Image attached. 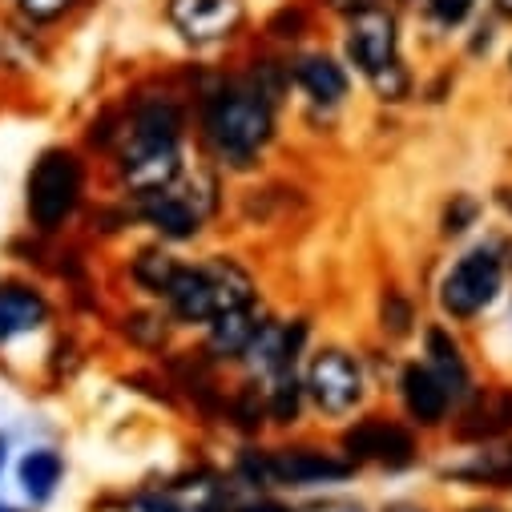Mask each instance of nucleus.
I'll list each match as a JSON object with an SVG mask.
<instances>
[{
    "instance_id": "f257e3e1",
    "label": "nucleus",
    "mask_w": 512,
    "mask_h": 512,
    "mask_svg": "<svg viewBox=\"0 0 512 512\" xmlns=\"http://www.w3.org/2000/svg\"><path fill=\"white\" fill-rule=\"evenodd\" d=\"M202 134L218 158L246 166L275 134V105L242 77H218L202 89Z\"/></svg>"
},
{
    "instance_id": "f03ea898",
    "label": "nucleus",
    "mask_w": 512,
    "mask_h": 512,
    "mask_svg": "<svg viewBox=\"0 0 512 512\" xmlns=\"http://www.w3.org/2000/svg\"><path fill=\"white\" fill-rule=\"evenodd\" d=\"M250 291L254 287H250V279H246V271L238 263L214 259L206 267H178V275L166 287V303L186 323H210L222 311L246 307Z\"/></svg>"
},
{
    "instance_id": "7ed1b4c3",
    "label": "nucleus",
    "mask_w": 512,
    "mask_h": 512,
    "mask_svg": "<svg viewBox=\"0 0 512 512\" xmlns=\"http://www.w3.org/2000/svg\"><path fill=\"white\" fill-rule=\"evenodd\" d=\"M250 21L246 0H166V25L190 49H218L242 37Z\"/></svg>"
},
{
    "instance_id": "20e7f679",
    "label": "nucleus",
    "mask_w": 512,
    "mask_h": 512,
    "mask_svg": "<svg viewBox=\"0 0 512 512\" xmlns=\"http://www.w3.org/2000/svg\"><path fill=\"white\" fill-rule=\"evenodd\" d=\"M339 25H343V61L363 81L371 73H379L383 65H392V61L404 57L400 53V13L388 5V0L375 5V9H363V13L347 17V21H339Z\"/></svg>"
},
{
    "instance_id": "39448f33",
    "label": "nucleus",
    "mask_w": 512,
    "mask_h": 512,
    "mask_svg": "<svg viewBox=\"0 0 512 512\" xmlns=\"http://www.w3.org/2000/svg\"><path fill=\"white\" fill-rule=\"evenodd\" d=\"M81 198V162L73 150H45L29 174V214L41 230H57Z\"/></svg>"
},
{
    "instance_id": "423d86ee",
    "label": "nucleus",
    "mask_w": 512,
    "mask_h": 512,
    "mask_svg": "<svg viewBox=\"0 0 512 512\" xmlns=\"http://www.w3.org/2000/svg\"><path fill=\"white\" fill-rule=\"evenodd\" d=\"M500 279H504V267H500V259H496V250L476 246V250H468L464 259L444 275L440 303H444L448 315L472 319V315H480V311L496 299Z\"/></svg>"
},
{
    "instance_id": "0eeeda50",
    "label": "nucleus",
    "mask_w": 512,
    "mask_h": 512,
    "mask_svg": "<svg viewBox=\"0 0 512 512\" xmlns=\"http://www.w3.org/2000/svg\"><path fill=\"white\" fill-rule=\"evenodd\" d=\"M210 206H214V186L206 178H194L186 186L174 182V186H166L158 194H146L142 218L154 230H162L166 238H190V234H198V226L210 214Z\"/></svg>"
},
{
    "instance_id": "6e6552de",
    "label": "nucleus",
    "mask_w": 512,
    "mask_h": 512,
    "mask_svg": "<svg viewBox=\"0 0 512 512\" xmlns=\"http://www.w3.org/2000/svg\"><path fill=\"white\" fill-rule=\"evenodd\" d=\"M242 472H250L263 484L267 480L271 484H327V480H343L351 472V464L323 456V452H311V448H291V452H271V456L250 452L242 460Z\"/></svg>"
},
{
    "instance_id": "1a4fd4ad",
    "label": "nucleus",
    "mask_w": 512,
    "mask_h": 512,
    "mask_svg": "<svg viewBox=\"0 0 512 512\" xmlns=\"http://www.w3.org/2000/svg\"><path fill=\"white\" fill-rule=\"evenodd\" d=\"M307 392H311V400L323 408V412H331V416H343V412H351L355 404H359V396H363V371H359V363L347 355V351H323V355H315V363H311V371H307Z\"/></svg>"
},
{
    "instance_id": "9d476101",
    "label": "nucleus",
    "mask_w": 512,
    "mask_h": 512,
    "mask_svg": "<svg viewBox=\"0 0 512 512\" xmlns=\"http://www.w3.org/2000/svg\"><path fill=\"white\" fill-rule=\"evenodd\" d=\"M291 85L319 109H335L351 93V69L327 49H299L291 57Z\"/></svg>"
},
{
    "instance_id": "9b49d317",
    "label": "nucleus",
    "mask_w": 512,
    "mask_h": 512,
    "mask_svg": "<svg viewBox=\"0 0 512 512\" xmlns=\"http://www.w3.org/2000/svg\"><path fill=\"white\" fill-rule=\"evenodd\" d=\"M343 448L355 460H375L383 468H408L416 456V444L404 428L396 424H383V420H363L359 428H351L343 436Z\"/></svg>"
},
{
    "instance_id": "f8f14e48",
    "label": "nucleus",
    "mask_w": 512,
    "mask_h": 512,
    "mask_svg": "<svg viewBox=\"0 0 512 512\" xmlns=\"http://www.w3.org/2000/svg\"><path fill=\"white\" fill-rule=\"evenodd\" d=\"M400 388H404V404H408V412H412V420L416 424H440L444 416H448V388L440 383V375L432 371V367H420V363H412L408 371H404V379H400Z\"/></svg>"
},
{
    "instance_id": "ddd939ff",
    "label": "nucleus",
    "mask_w": 512,
    "mask_h": 512,
    "mask_svg": "<svg viewBox=\"0 0 512 512\" xmlns=\"http://www.w3.org/2000/svg\"><path fill=\"white\" fill-rule=\"evenodd\" d=\"M259 331H263V319L250 303L234 307V311H222L218 319H210V351L222 355V359H242Z\"/></svg>"
},
{
    "instance_id": "4468645a",
    "label": "nucleus",
    "mask_w": 512,
    "mask_h": 512,
    "mask_svg": "<svg viewBox=\"0 0 512 512\" xmlns=\"http://www.w3.org/2000/svg\"><path fill=\"white\" fill-rule=\"evenodd\" d=\"M146 504L158 508V512H222V484L210 480V476L178 480V484H166Z\"/></svg>"
},
{
    "instance_id": "2eb2a0df",
    "label": "nucleus",
    "mask_w": 512,
    "mask_h": 512,
    "mask_svg": "<svg viewBox=\"0 0 512 512\" xmlns=\"http://www.w3.org/2000/svg\"><path fill=\"white\" fill-rule=\"evenodd\" d=\"M49 307L37 291L25 287H0V343H9L25 331H37L45 323Z\"/></svg>"
},
{
    "instance_id": "dca6fc26",
    "label": "nucleus",
    "mask_w": 512,
    "mask_h": 512,
    "mask_svg": "<svg viewBox=\"0 0 512 512\" xmlns=\"http://www.w3.org/2000/svg\"><path fill=\"white\" fill-rule=\"evenodd\" d=\"M311 33H315V5L311 0H283V5L271 9V17L263 21V37L271 45H283V49H299Z\"/></svg>"
},
{
    "instance_id": "f3484780",
    "label": "nucleus",
    "mask_w": 512,
    "mask_h": 512,
    "mask_svg": "<svg viewBox=\"0 0 512 512\" xmlns=\"http://www.w3.org/2000/svg\"><path fill=\"white\" fill-rule=\"evenodd\" d=\"M242 81L259 93L267 105H279L295 85H291V61H283V57H275V53H259L250 65H246V73H242Z\"/></svg>"
},
{
    "instance_id": "a211bd4d",
    "label": "nucleus",
    "mask_w": 512,
    "mask_h": 512,
    "mask_svg": "<svg viewBox=\"0 0 512 512\" xmlns=\"http://www.w3.org/2000/svg\"><path fill=\"white\" fill-rule=\"evenodd\" d=\"M512 428V392H492L484 396L460 424V436L468 440H484V436H496V432H508Z\"/></svg>"
},
{
    "instance_id": "6ab92c4d",
    "label": "nucleus",
    "mask_w": 512,
    "mask_h": 512,
    "mask_svg": "<svg viewBox=\"0 0 512 512\" xmlns=\"http://www.w3.org/2000/svg\"><path fill=\"white\" fill-rule=\"evenodd\" d=\"M428 355H432V371L440 375V383L448 388V396H464L468 392V367L460 359V347L452 343V335H444L440 327L428 331Z\"/></svg>"
},
{
    "instance_id": "aec40b11",
    "label": "nucleus",
    "mask_w": 512,
    "mask_h": 512,
    "mask_svg": "<svg viewBox=\"0 0 512 512\" xmlns=\"http://www.w3.org/2000/svg\"><path fill=\"white\" fill-rule=\"evenodd\" d=\"M480 5H484V0H420L424 21L432 25V33H444V37L468 29L476 21Z\"/></svg>"
},
{
    "instance_id": "412c9836",
    "label": "nucleus",
    "mask_w": 512,
    "mask_h": 512,
    "mask_svg": "<svg viewBox=\"0 0 512 512\" xmlns=\"http://www.w3.org/2000/svg\"><path fill=\"white\" fill-rule=\"evenodd\" d=\"M57 480H61V456H57V452L41 448V452H29V456H25V464H21V484H25V492H29L33 500H49L53 488H57Z\"/></svg>"
},
{
    "instance_id": "4be33fe9",
    "label": "nucleus",
    "mask_w": 512,
    "mask_h": 512,
    "mask_svg": "<svg viewBox=\"0 0 512 512\" xmlns=\"http://www.w3.org/2000/svg\"><path fill=\"white\" fill-rule=\"evenodd\" d=\"M81 0H13V17L29 29H53L61 21H69L77 13Z\"/></svg>"
},
{
    "instance_id": "5701e85b",
    "label": "nucleus",
    "mask_w": 512,
    "mask_h": 512,
    "mask_svg": "<svg viewBox=\"0 0 512 512\" xmlns=\"http://www.w3.org/2000/svg\"><path fill=\"white\" fill-rule=\"evenodd\" d=\"M367 85H371V93H375L379 101L400 105V101H408V97H412L416 77H412V65L400 57V61H392V65H383L379 73H371V77H367Z\"/></svg>"
},
{
    "instance_id": "b1692460",
    "label": "nucleus",
    "mask_w": 512,
    "mask_h": 512,
    "mask_svg": "<svg viewBox=\"0 0 512 512\" xmlns=\"http://www.w3.org/2000/svg\"><path fill=\"white\" fill-rule=\"evenodd\" d=\"M178 275V263L162 250H142V259L134 263V279L150 291V295H166L170 279Z\"/></svg>"
},
{
    "instance_id": "393cba45",
    "label": "nucleus",
    "mask_w": 512,
    "mask_h": 512,
    "mask_svg": "<svg viewBox=\"0 0 512 512\" xmlns=\"http://www.w3.org/2000/svg\"><path fill=\"white\" fill-rule=\"evenodd\" d=\"M267 408H271V416H275L279 424H291V420L299 416V383H295L291 371H279V375H275V388H271Z\"/></svg>"
},
{
    "instance_id": "a878e982",
    "label": "nucleus",
    "mask_w": 512,
    "mask_h": 512,
    "mask_svg": "<svg viewBox=\"0 0 512 512\" xmlns=\"http://www.w3.org/2000/svg\"><path fill=\"white\" fill-rule=\"evenodd\" d=\"M125 323H130L125 331H130L138 343H162L166 339V319H158V315H130Z\"/></svg>"
},
{
    "instance_id": "bb28decb",
    "label": "nucleus",
    "mask_w": 512,
    "mask_h": 512,
    "mask_svg": "<svg viewBox=\"0 0 512 512\" xmlns=\"http://www.w3.org/2000/svg\"><path fill=\"white\" fill-rule=\"evenodd\" d=\"M383 327H392V335H404V331L412 327V307H408L400 295L383 299Z\"/></svg>"
},
{
    "instance_id": "cd10ccee",
    "label": "nucleus",
    "mask_w": 512,
    "mask_h": 512,
    "mask_svg": "<svg viewBox=\"0 0 512 512\" xmlns=\"http://www.w3.org/2000/svg\"><path fill=\"white\" fill-rule=\"evenodd\" d=\"M315 9H323L327 17H335V21H347V17H355V13H363V9H375V5H383V0H311Z\"/></svg>"
},
{
    "instance_id": "c85d7f7f",
    "label": "nucleus",
    "mask_w": 512,
    "mask_h": 512,
    "mask_svg": "<svg viewBox=\"0 0 512 512\" xmlns=\"http://www.w3.org/2000/svg\"><path fill=\"white\" fill-rule=\"evenodd\" d=\"M492 41H496V17H492V21H476L472 33H468V53L480 57V53L492 49Z\"/></svg>"
},
{
    "instance_id": "c756f323",
    "label": "nucleus",
    "mask_w": 512,
    "mask_h": 512,
    "mask_svg": "<svg viewBox=\"0 0 512 512\" xmlns=\"http://www.w3.org/2000/svg\"><path fill=\"white\" fill-rule=\"evenodd\" d=\"M472 218H476V202H472V198H456V206H448V218H444L448 226H444V230H448V234H460Z\"/></svg>"
},
{
    "instance_id": "7c9ffc66",
    "label": "nucleus",
    "mask_w": 512,
    "mask_h": 512,
    "mask_svg": "<svg viewBox=\"0 0 512 512\" xmlns=\"http://www.w3.org/2000/svg\"><path fill=\"white\" fill-rule=\"evenodd\" d=\"M259 404H254V392H242V400H238V424L242 428H254V424H259Z\"/></svg>"
},
{
    "instance_id": "2f4dec72",
    "label": "nucleus",
    "mask_w": 512,
    "mask_h": 512,
    "mask_svg": "<svg viewBox=\"0 0 512 512\" xmlns=\"http://www.w3.org/2000/svg\"><path fill=\"white\" fill-rule=\"evenodd\" d=\"M488 9H492V17H496V21L512 25V0H488Z\"/></svg>"
},
{
    "instance_id": "473e14b6",
    "label": "nucleus",
    "mask_w": 512,
    "mask_h": 512,
    "mask_svg": "<svg viewBox=\"0 0 512 512\" xmlns=\"http://www.w3.org/2000/svg\"><path fill=\"white\" fill-rule=\"evenodd\" d=\"M238 512H287V508H279V504H246Z\"/></svg>"
},
{
    "instance_id": "72a5a7b5",
    "label": "nucleus",
    "mask_w": 512,
    "mask_h": 512,
    "mask_svg": "<svg viewBox=\"0 0 512 512\" xmlns=\"http://www.w3.org/2000/svg\"><path fill=\"white\" fill-rule=\"evenodd\" d=\"M0 468H5V444H0Z\"/></svg>"
},
{
    "instance_id": "f704fd0d",
    "label": "nucleus",
    "mask_w": 512,
    "mask_h": 512,
    "mask_svg": "<svg viewBox=\"0 0 512 512\" xmlns=\"http://www.w3.org/2000/svg\"><path fill=\"white\" fill-rule=\"evenodd\" d=\"M508 73H512V45H508Z\"/></svg>"
},
{
    "instance_id": "c9c22d12",
    "label": "nucleus",
    "mask_w": 512,
    "mask_h": 512,
    "mask_svg": "<svg viewBox=\"0 0 512 512\" xmlns=\"http://www.w3.org/2000/svg\"><path fill=\"white\" fill-rule=\"evenodd\" d=\"M0 512H13V508H9V504H0Z\"/></svg>"
},
{
    "instance_id": "e433bc0d",
    "label": "nucleus",
    "mask_w": 512,
    "mask_h": 512,
    "mask_svg": "<svg viewBox=\"0 0 512 512\" xmlns=\"http://www.w3.org/2000/svg\"><path fill=\"white\" fill-rule=\"evenodd\" d=\"M476 512H496V508H476Z\"/></svg>"
},
{
    "instance_id": "4c0bfd02",
    "label": "nucleus",
    "mask_w": 512,
    "mask_h": 512,
    "mask_svg": "<svg viewBox=\"0 0 512 512\" xmlns=\"http://www.w3.org/2000/svg\"><path fill=\"white\" fill-rule=\"evenodd\" d=\"M343 512H359V508H343Z\"/></svg>"
},
{
    "instance_id": "58836bf2",
    "label": "nucleus",
    "mask_w": 512,
    "mask_h": 512,
    "mask_svg": "<svg viewBox=\"0 0 512 512\" xmlns=\"http://www.w3.org/2000/svg\"><path fill=\"white\" fill-rule=\"evenodd\" d=\"M9 5H13V0H9Z\"/></svg>"
}]
</instances>
